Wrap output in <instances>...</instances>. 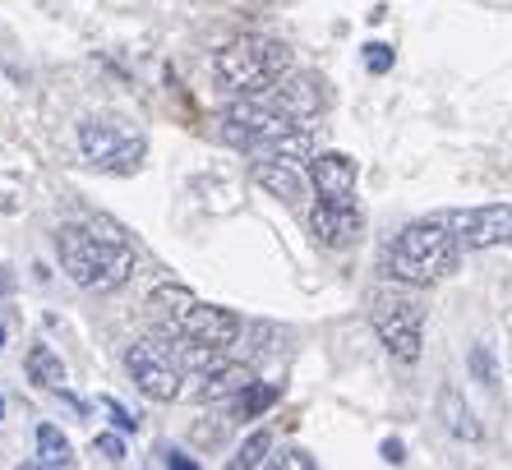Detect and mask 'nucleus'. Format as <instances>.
<instances>
[{
  "mask_svg": "<svg viewBox=\"0 0 512 470\" xmlns=\"http://www.w3.org/2000/svg\"><path fill=\"white\" fill-rule=\"evenodd\" d=\"M56 254L60 268L70 272V282L84 286V291H116V286L130 282L134 272V249L116 222L60 226Z\"/></svg>",
  "mask_w": 512,
  "mask_h": 470,
  "instance_id": "nucleus-1",
  "label": "nucleus"
},
{
  "mask_svg": "<svg viewBox=\"0 0 512 470\" xmlns=\"http://www.w3.org/2000/svg\"><path fill=\"white\" fill-rule=\"evenodd\" d=\"M217 139L240 148V153H254V157H286V162L310 157V130H300L286 111H277V106L263 102V97H240V102H231L227 111L217 116Z\"/></svg>",
  "mask_w": 512,
  "mask_h": 470,
  "instance_id": "nucleus-2",
  "label": "nucleus"
},
{
  "mask_svg": "<svg viewBox=\"0 0 512 470\" xmlns=\"http://www.w3.org/2000/svg\"><path fill=\"white\" fill-rule=\"evenodd\" d=\"M457 249H462V235L453 231V222L443 217L411 222L388 249V272L406 286H434L457 268Z\"/></svg>",
  "mask_w": 512,
  "mask_h": 470,
  "instance_id": "nucleus-3",
  "label": "nucleus"
},
{
  "mask_svg": "<svg viewBox=\"0 0 512 470\" xmlns=\"http://www.w3.org/2000/svg\"><path fill=\"white\" fill-rule=\"evenodd\" d=\"M291 70V51L277 37H236L213 56V79L240 97H263L282 74Z\"/></svg>",
  "mask_w": 512,
  "mask_h": 470,
  "instance_id": "nucleus-4",
  "label": "nucleus"
},
{
  "mask_svg": "<svg viewBox=\"0 0 512 470\" xmlns=\"http://www.w3.org/2000/svg\"><path fill=\"white\" fill-rule=\"evenodd\" d=\"M370 318H374L379 341L388 346V355H393V360H402V365H416V360H420V341H425V309H420L416 295H406V291H374Z\"/></svg>",
  "mask_w": 512,
  "mask_h": 470,
  "instance_id": "nucleus-5",
  "label": "nucleus"
},
{
  "mask_svg": "<svg viewBox=\"0 0 512 470\" xmlns=\"http://www.w3.org/2000/svg\"><path fill=\"white\" fill-rule=\"evenodd\" d=\"M125 369H130L134 388L153 401H180L185 397V365H180V351L167 341L143 337L125 351Z\"/></svg>",
  "mask_w": 512,
  "mask_h": 470,
  "instance_id": "nucleus-6",
  "label": "nucleus"
},
{
  "mask_svg": "<svg viewBox=\"0 0 512 470\" xmlns=\"http://www.w3.org/2000/svg\"><path fill=\"white\" fill-rule=\"evenodd\" d=\"M79 148L93 166H107V171H134L143 157V139L120 134L107 120H84L79 125Z\"/></svg>",
  "mask_w": 512,
  "mask_h": 470,
  "instance_id": "nucleus-7",
  "label": "nucleus"
},
{
  "mask_svg": "<svg viewBox=\"0 0 512 470\" xmlns=\"http://www.w3.org/2000/svg\"><path fill=\"white\" fill-rule=\"evenodd\" d=\"M453 231L462 235L466 249H494L512 240V203H489V208H471V212H453L448 217Z\"/></svg>",
  "mask_w": 512,
  "mask_h": 470,
  "instance_id": "nucleus-8",
  "label": "nucleus"
},
{
  "mask_svg": "<svg viewBox=\"0 0 512 470\" xmlns=\"http://www.w3.org/2000/svg\"><path fill=\"white\" fill-rule=\"evenodd\" d=\"M263 102H273L277 111H286L291 120H310L328 106V93H323V79H314V74H291L286 70L282 79L263 93Z\"/></svg>",
  "mask_w": 512,
  "mask_h": 470,
  "instance_id": "nucleus-9",
  "label": "nucleus"
},
{
  "mask_svg": "<svg viewBox=\"0 0 512 470\" xmlns=\"http://www.w3.org/2000/svg\"><path fill=\"white\" fill-rule=\"evenodd\" d=\"M240 337V318L231 309H217V305H194L190 318L180 323V341H199V346H213V351H227L231 341Z\"/></svg>",
  "mask_w": 512,
  "mask_h": 470,
  "instance_id": "nucleus-10",
  "label": "nucleus"
},
{
  "mask_svg": "<svg viewBox=\"0 0 512 470\" xmlns=\"http://www.w3.org/2000/svg\"><path fill=\"white\" fill-rule=\"evenodd\" d=\"M310 235L319 240L323 249L356 245V235H360L356 203H328V199H319V203H314V212H310Z\"/></svg>",
  "mask_w": 512,
  "mask_h": 470,
  "instance_id": "nucleus-11",
  "label": "nucleus"
},
{
  "mask_svg": "<svg viewBox=\"0 0 512 470\" xmlns=\"http://www.w3.org/2000/svg\"><path fill=\"white\" fill-rule=\"evenodd\" d=\"M310 180L319 199L328 203H356V162L346 153H319L310 162Z\"/></svg>",
  "mask_w": 512,
  "mask_h": 470,
  "instance_id": "nucleus-12",
  "label": "nucleus"
},
{
  "mask_svg": "<svg viewBox=\"0 0 512 470\" xmlns=\"http://www.w3.org/2000/svg\"><path fill=\"white\" fill-rule=\"evenodd\" d=\"M250 176L282 203H305V194H310V180H305L300 162H286V157H259L250 166Z\"/></svg>",
  "mask_w": 512,
  "mask_h": 470,
  "instance_id": "nucleus-13",
  "label": "nucleus"
},
{
  "mask_svg": "<svg viewBox=\"0 0 512 470\" xmlns=\"http://www.w3.org/2000/svg\"><path fill=\"white\" fill-rule=\"evenodd\" d=\"M254 383V369L240 365V360H217L213 369H203L199 374V388H194V397L199 401H231L240 397V392Z\"/></svg>",
  "mask_w": 512,
  "mask_h": 470,
  "instance_id": "nucleus-14",
  "label": "nucleus"
},
{
  "mask_svg": "<svg viewBox=\"0 0 512 470\" xmlns=\"http://www.w3.org/2000/svg\"><path fill=\"white\" fill-rule=\"evenodd\" d=\"M194 305H199V295H194L190 286H157V291L148 295V309H153V318L171 337H180V323L190 318Z\"/></svg>",
  "mask_w": 512,
  "mask_h": 470,
  "instance_id": "nucleus-15",
  "label": "nucleus"
},
{
  "mask_svg": "<svg viewBox=\"0 0 512 470\" xmlns=\"http://www.w3.org/2000/svg\"><path fill=\"white\" fill-rule=\"evenodd\" d=\"M24 369H28V378H33L37 388H51V392L65 388V365H60V355L51 351V346H33L28 360H24Z\"/></svg>",
  "mask_w": 512,
  "mask_h": 470,
  "instance_id": "nucleus-16",
  "label": "nucleus"
},
{
  "mask_svg": "<svg viewBox=\"0 0 512 470\" xmlns=\"http://www.w3.org/2000/svg\"><path fill=\"white\" fill-rule=\"evenodd\" d=\"M439 411H443V424H448L457 438H466V443H476V438H480V424H476V415H471V406L462 401V392H453V388L443 392Z\"/></svg>",
  "mask_w": 512,
  "mask_h": 470,
  "instance_id": "nucleus-17",
  "label": "nucleus"
},
{
  "mask_svg": "<svg viewBox=\"0 0 512 470\" xmlns=\"http://www.w3.org/2000/svg\"><path fill=\"white\" fill-rule=\"evenodd\" d=\"M74 447L56 424H37V466H70Z\"/></svg>",
  "mask_w": 512,
  "mask_h": 470,
  "instance_id": "nucleus-18",
  "label": "nucleus"
},
{
  "mask_svg": "<svg viewBox=\"0 0 512 470\" xmlns=\"http://www.w3.org/2000/svg\"><path fill=\"white\" fill-rule=\"evenodd\" d=\"M277 397H282L277 383H250L240 397H231V415H236V420H254V415H263Z\"/></svg>",
  "mask_w": 512,
  "mask_h": 470,
  "instance_id": "nucleus-19",
  "label": "nucleus"
},
{
  "mask_svg": "<svg viewBox=\"0 0 512 470\" xmlns=\"http://www.w3.org/2000/svg\"><path fill=\"white\" fill-rule=\"evenodd\" d=\"M268 452H273V434H268V429H259V434H250L245 443H240V452H236V461H231V466H236V470H254V466H263V461H268Z\"/></svg>",
  "mask_w": 512,
  "mask_h": 470,
  "instance_id": "nucleus-20",
  "label": "nucleus"
},
{
  "mask_svg": "<svg viewBox=\"0 0 512 470\" xmlns=\"http://www.w3.org/2000/svg\"><path fill=\"white\" fill-rule=\"evenodd\" d=\"M93 452L102 461H111V466H120V461H125V443H120V434H97L93 438Z\"/></svg>",
  "mask_w": 512,
  "mask_h": 470,
  "instance_id": "nucleus-21",
  "label": "nucleus"
},
{
  "mask_svg": "<svg viewBox=\"0 0 512 470\" xmlns=\"http://www.w3.org/2000/svg\"><path fill=\"white\" fill-rule=\"evenodd\" d=\"M365 65H370V74H388V70H393V47L370 42V47H365Z\"/></svg>",
  "mask_w": 512,
  "mask_h": 470,
  "instance_id": "nucleus-22",
  "label": "nucleus"
},
{
  "mask_svg": "<svg viewBox=\"0 0 512 470\" xmlns=\"http://www.w3.org/2000/svg\"><path fill=\"white\" fill-rule=\"evenodd\" d=\"M102 406H107V411H111V420H116V429H120V434H134V429H139V415H134V411H125V406H120L116 397H107V401H102Z\"/></svg>",
  "mask_w": 512,
  "mask_h": 470,
  "instance_id": "nucleus-23",
  "label": "nucleus"
},
{
  "mask_svg": "<svg viewBox=\"0 0 512 470\" xmlns=\"http://www.w3.org/2000/svg\"><path fill=\"white\" fill-rule=\"evenodd\" d=\"M277 466H286V470H314V457L291 447V452H282V457H277Z\"/></svg>",
  "mask_w": 512,
  "mask_h": 470,
  "instance_id": "nucleus-24",
  "label": "nucleus"
},
{
  "mask_svg": "<svg viewBox=\"0 0 512 470\" xmlns=\"http://www.w3.org/2000/svg\"><path fill=\"white\" fill-rule=\"evenodd\" d=\"M471 369H476V374L485 378V383H494V360H489L485 346H476V351H471Z\"/></svg>",
  "mask_w": 512,
  "mask_h": 470,
  "instance_id": "nucleus-25",
  "label": "nucleus"
},
{
  "mask_svg": "<svg viewBox=\"0 0 512 470\" xmlns=\"http://www.w3.org/2000/svg\"><path fill=\"white\" fill-rule=\"evenodd\" d=\"M162 457V466H176V470H199V461L185 457V452H157Z\"/></svg>",
  "mask_w": 512,
  "mask_h": 470,
  "instance_id": "nucleus-26",
  "label": "nucleus"
},
{
  "mask_svg": "<svg viewBox=\"0 0 512 470\" xmlns=\"http://www.w3.org/2000/svg\"><path fill=\"white\" fill-rule=\"evenodd\" d=\"M383 461H393V466H402V461H406V452H402V443H397V438H388V443H383Z\"/></svg>",
  "mask_w": 512,
  "mask_h": 470,
  "instance_id": "nucleus-27",
  "label": "nucleus"
},
{
  "mask_svg": "<svg viewBox=\"0 0 512 470\" xmlns=\"http://www.w3.org/2000/svg\"><path fill=\"white\" fill-rule=\"evenodd\" d=\"M10 282H14V277H10V272H0V295H5V291H10Z\"/></svg>",
  "mask_w": 512,
  "mask_h": 470,
  "instance_id": "nucleus-28",
  "label": "nucleus"
},
{
  "mask_svg": "<svg viewBox=\"0 0 512 470\" xmlns=\"http://www.w3.org/2000/svg\"><path fill=\"white\" fill-rule=\"evenodd\" d=\"M0 351H5V328H0Z\"/></svg>",
  "mask_w": 512,
  "mask_h": 470,
  "instance_id": "nucleus-29",
  "label": "nucleus"
},
{
  "mask_svg": "<svg viewBox=\"0 0 512 470\" xmlns=\"http://www.w3.org/2000/svg\"><path fill=\"white\" fill-rule=\"evenodd\" d=\"M0 415H5V401H0Z\"/></svg>",
  "mask_w": 512,
  "mask_h": 470,
  "instance_id": "nucleus-30",
  "label": "nucleus"
}]
</instances>
